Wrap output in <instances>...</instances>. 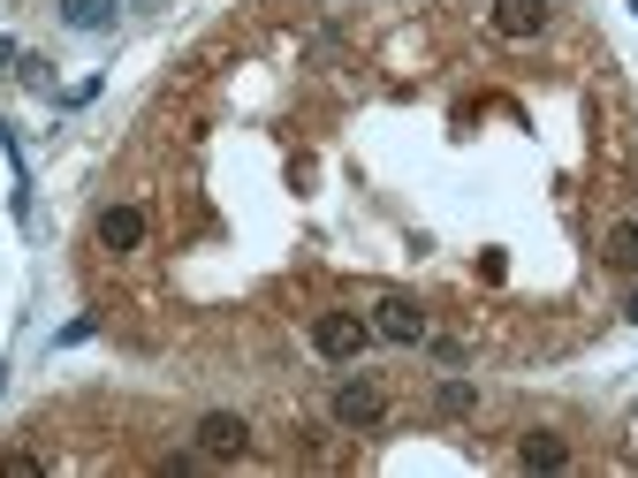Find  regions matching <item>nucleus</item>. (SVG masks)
Returning a JSON list of instances; mask_svg holds the SVG:
<instances>
[{
    "label": "nucleus",
    "mask_w": 638,
    "mask_h": 478,
    "mask_svg": "<svg viewBox=\"0 0 638 478\" xmlns=\"http://www.w3.org/2000/svg\"><path fill=\"white\" fill-rule=\"evenodd\" d=\"M312 342H319V357H334V365H350V357H357V349L373 342V319H357V312H319Z\"/></svg>",
    "instance_id": "obj_1"
},
{
    "label": "nucleus",
    "mask_w": 638,
    "mask_h": 478,
    "mask_svg": "<svg viewBox=\"0 0 638 478\" xmlns=\"http://www.w3.org/2000/svg\"><path fill=\"white\" fill-rule=\"evenodd\" d=\"M373 334H388V342H426V304H418V297H380V304H373Z\"/></svg>",
    "instance_id": "obj_2"
},
{
    "label": "nucleus",
    "mask_w": 638,
    "mask_h": 478,
    "mask_svg": "<svg viewBox=\"0 0 638 478\" xmlns=\"http://www.w3.org/2000/svg\"><path fill=\"white\" fill-rule=\"evenodd\" d=\"M380 410H388V403H380L373 380H342V387H334V418H342V426H380Z\"/></svg>",
    "instance_id": "obj_3"
},
{
    "label": "nucleus",
    "mask_w": 638,
    "mask_h": 478,
    "mask_svg": "<svg viewBox=\"0 0 638 478\" xmlns=\"http://www.w3.org/2000/svg\"><path fill=\"white\" fill-rule=\"evenodd\" d=\"M198 449H205V456H244V449H251V426L228 418V410H213V418H198Z\"/></svg>",
    "instance_id": "obj_4"
},
{
    "label": "nucleus",
    "mask_w": 638,
    "mask_h": 478,
    "mask_svg": "<svg viewBox=\"0 0 638 478\" xmlns=\"http://www.w3.org/2000/svg\"><path fill=\"white\" fill-rule=\"evenodd\" d=\"M145 243V213L138 205H107L99 213V251H138Z\"/></svg>",
    "instance_id": "obj_5"
},
{
    "label": "nucleus",
    "mask_w": 638,
    "mask_h": 478,
    "mask_svg": "<svg viewBox=\"0 0 638 478\" xmlns=\"http://www.w3.org/2000/svg\"><path fill=\"white\" fill-rule=\"evenodd\" d=\"M494 31L501 38H540L547 31V0H494Z\"/></svg>",
    "instance_id": "obj_6"
},
{
    "label": "nucleus",
    "mask_w": 638,
    "mask_h": 478,
    "mask_svg": "<svg viewBox=\"0 0 638 478\" xmlns=\"http://www.w3.org/2000/svg\"><path fill=\"white\" fill-rule=\"evenodd\" d=\"M517 464H524V471H563L570 449H563L555 433H524V441H517Z\"/></svg>",
    "instance_id": "obj_7"
},
{
    "label": "nucleus",
    "mask_w": 638,
    "mask_h": 478,
    "mask_svg": "<svg viewBox=\"0 0 638 478\" xmlns=\"http://www.w3.org/2000/svg\"><path fill=\"white\" fill-rule=\"evenodd\" d=\"M115 15H122V0H61L69 31H115Z\"/></svg>",
    "instance_id": "obj_8"
},
{
    "label": "nucleus",
    "mask_w": 638,
    "mask_h": 478,
    "mask_svg": "<svg viewBox=\"0 0 638 478\" xmlns=\"http://www.w3.org/2000/svg\"><path fill=\"white\" fill-rule=\"evenodd\" d=\"M609 266H616V274H631V266H638V228H631V220H616V228H609Z\"/></svg>",
    "instance_id": "obj_9"
},
{
    "label": "nucleus",
    "mask_w": 638,
    "mask_h": 478,
    "mask_svg": "<svg viewBox=\"0 0 638 478\" xmlns=\"http://www.w3.org/2000/svg\"><path fill=\"white\" fill-rule=\"evenodd\" d=\"M92 334H99V319L84 312V319H69V326H61V334H54V342H61V349H76V342H92Z\"/></svg>",
    "instance_id": "obj_10"
},
{
    "label": "nucleus",
    "mask_w": 638,
    "mask_h": 478,
    "mask_svg": "<svg viewBox=\"0 0 638 478\" xmlns=\"http://www.w3.org/2000/svg\"><path fill=\"white\" fill-rule=\"evenodd\" d=\"M478 395H472V380H441V410H472Z\"/></svg>",
    "instance_id": "obj_11"
},
{
    "label": "nucleus",
    "mask_w": 638,
    "mask_h": 478,
    "mask_svg": "<svg viewBox=\"0 0 638 478\" xmlns=\"http://www.w3.org/2000/svg\"><path fill=\"white\" fill-rule=\"evenodd\" d=\"M0 387H8V365H0Z\"/></svg>",
    "instance_id": "obj_12"
},
{
    "label": "nucleus",
    "mask_w": 638,
    "mask_h": 478,
    "mask_svg": "<svg viewBox=\"0 0 638 478\" xmlns=\"http://www.w3.org/2000/svg\"><path fill=\"white\" fill-rule=\"evenodd\" d=\"M631 15H638V0H631Z\"/></svg>",
    "instance_id": "obj_13"
},
{
    "label": "nucleus",
    "mask_w": 638,
    "mask_h": 478,
    "mask_svg": "<svg viewBox=\"0 0 638 478\" xmlns=\"http://www.w3.org/2000/svg\"><path fill=\"white\" fill-rule=\"evenodd\" d=\"M631 426H638V418H631Z\"/></svg>",
    "instance_id": "obj_14"
}]
</instances>
